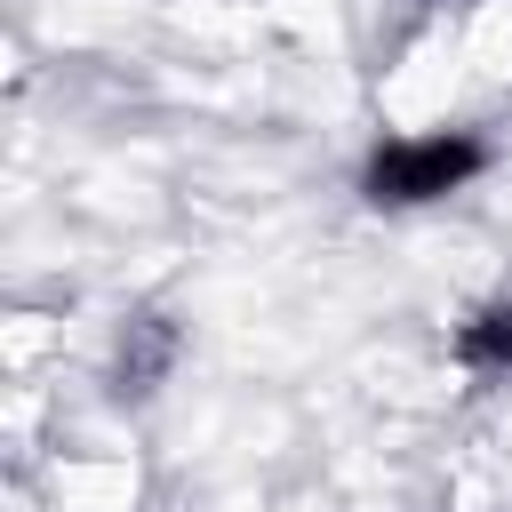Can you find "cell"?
<instances>
[{
    "instance_id": "cell-1",
    "label": "cell",
    "mask_w": 512,
    "mask_h": 512,
    "mask_svg": "<svg viewBox=\"0 0 512 512\" xmlns=\"http://www.w3.org/2000/svg\"><path fill=\"white\" fill-rule=\"evenodd\" d=\"M488 136L480 128H416V136H384L360 160V200L368 208H432L448 192H464L472 176H488Z\"/></svg>"
},
{
    "instance_id": "cell-2",
    "label": "cell",
    "mask_w": 512,
    "mask_h": 512,
    "mask_svg": "<svg viewBox=\"0 0 512 512\" xmlns=\"http://www.w3.org/2000/svg\"><path fill=\"white\" fill-rule=\"evenodd\" d=\"M448 352L472 368V376H512V296H488L472 320H456V336H448Z\"/></svg>"
},
{
    "instance_id": "cell-3",
    "label": "cell",
    "mask_w": 512,
    "mask_h": 512,
    "mask_svg": "<svg viewBox=\"0 0 512 512\" xmlns=\"http://www.w3.org/2000/svg\"><path fill=\"white\" fill-rule=\"evenodd\" d=\"M168 352H176V328L168 320H128V336H120V392H152L160 384V368H168Z\"/></svg>"
}]
</instances>
